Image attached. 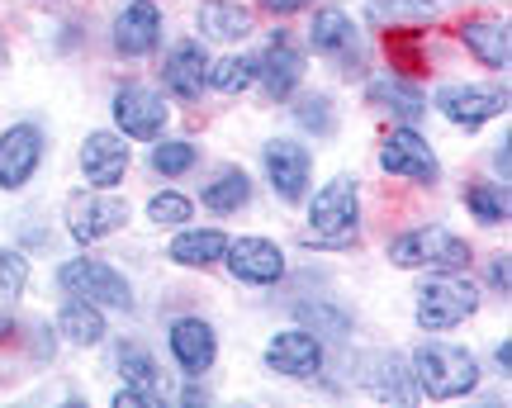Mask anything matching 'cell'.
I'll list each match as a JSON object with an SVG mask.
<instances>
[{
  "label": "cell",
  "instance_id": "6da1fadb",
  "mask_svg": "<svg viewBox=\"0 0 512 408\" xmlns=\"http://www.w3.org/2000/svg\"><path fill=\"white\" fill-rule=\"evenodd\" d=\"M408 371H413L418 394L437 399V404H446V399H465V394H475V385H479L475 352H465V347H456V342H422V347H413Z\"/></svg>",
  "mask_w": 512,
  "mask_h": 408
},
{
  "label": "cell",
  "instance_id": "7a4b0ae2",
  "mask_svg": "<svg viewBox=\"0 0 512 408\" xmlns=\"http://www.w3.org/2000/svg\"><path fill=\"white\" fill-rule=\"evenodd\" d=\"M475 309H479V285H470L460 271H427V280L418 285L413 318H418L422 333H451L465 318H475Z\"/></svg>",
  "mask_w": 512,
  "mask_h": 408
},
{
  "label": "cell",
  "instance_id": "3957f363",
  "mask_svg": "<svg viewBox=\"0 0 512 408\" xmlns=\"http://www.w3.org/2000/svg\"><path fill=\"white\" fill-rule=\"evenodd\" d=\"M361 223V186L356 176H332L309 200V242L313 247H351Z\"/></svg>",
  "mask_w": 512,
  "mask_h": 408
},
{
  "label": "cell",
  "instance_id": "277c9868",
  "mask_svg": "<svg viewBox=\"0 0 512 408\" xmlns=\"http://www.w3.org/2000/svg\"><path fill=\"white\" fill-rule=\"evenodd\" d=\"M389 266H399V271H465L470 266V242L456 238L441 223L408 228V233L389 242Z\"/></svg>",
  "mask_w": 512,
  "mask_h": 408
},
{
  "label": "cell",
  "instance_id": "5b68a950",
  "mask_svg": "<svg viewBox=\"0 0 512 408\" xmlns=\"http://www.w3.org/2000/svg\"><path fill=\"white\" fill-rule=\"evenodd\" d=\"M57 285H62V295H81V299H91V304H100V309H119V314H133V304H138L133 285L100 257L62 261L57 266Z\"/></svg>",
  "mask_w": 512,
  "mask_h": 408
},
{
  "label": "cell",
  "instance_id": "8992f818",
  "mask_svg": "<svg viewBox=\"0 0 512 408\" xmlns=\"http://www.w3.org/2000/svg\"><path fill=\"white\" fill-rule=\"evenodd\" d=\"M380 167L394 176V181H413V186H432L441 176V162L432 143L422 138L413 124H399V129L384 133L380 143Z\"/></svg>",
  "mask_w": 512,
  "mask_h": 408
},
{
  "label": "cell",
  "instance_id": "52a82bcc",
  "mask_svg": "<svg viewBox=\"0 0 512 408\" xmlns=\"http://www.w3.org/2000/svg\"><path fill=\"white\" fill-rule=\"evenodd\" d=\"M166 119H171V110H166L162 91H152V86H143V81H128V86L114 91V124H119L124 138L152 143V138H162Z\"/></svg>",
  "mask_w": 512,
  "mask_h": 408
},
{
  "label": "cell",
  "instance_id": "ba28073f",
  "mask_svg": "<svg viewBox=\"0 0 512 408\" xmlns=\"http://www.w3.org/2000/svg\"><path fill=\"white\" fill-rule=\"evenodd\" d=\"M432 105H437L441 119H451L456 129H479L484 119L508 114V91H498V86H465V81H451V86H441L437 91Z\"/></svg>",
  "mask_w": 512,
  "mask_h": 408
},
{
  "label": "cell",
  "instance_id": "9c48e42d",
  "mask_svg": "<svg viewBox=\"0 0 512 408\" xmlns=\"http://www.w3.org/2000/svg\"><path fill=\"white\" fill-rule=\"evenodd\" d=\"M266 371L285 375V380H313L323 371V337L309 328H285L266 342Z\"/></svg>",
  "mask_w": 512,
  "mask_h": 408
},
{
  "label": "cell",
  "instance_id": "30bf717a",
  "mask_svg": "<svg viewBox=\"0 0 512 408\" xmlns=\"http://www.w3.org/2000/svg\"><path fill=\"white\" fill-rule=\"evenodd\" d=\"M166 347L176 356V366H181L190 380L204 375L214 361H219V333H214V323L200 314H185L171 323V333H166Z\"/></svg>",
  "mask_w": 512,
  "mask_h": 408
},
{
  "label": "cell",
  "instance_id": "8fae6325",
  "mask_svg": "<svg viewBox=\"0 0 512 408\" xmlns=\"http://www.w3.org/2000/svg\"><path fill=\"white\" fill-rule=\"evenodd\" d=\"M266 176H271V190L280 200L299 204L309 195V176H313V157L304 143H294V138H271L266 143Z\"/></svg>",
  "mask_w": 512,
  "mask_h": 408
},
{
  "label": "cell",
  "instance_id": "7c38bea8",
  "mask_svg": "<svg viewBox=\"0 0 512 408\" xmlns=\"http://www.w3.org/2000/svg\"><path fill=\"white\" fill-rule=\"evenodd\" d=\"M43 162V129L38 124H10L0 133V190H24Z\"/></svg>",
  "mask_w": 512,
  "mask_h": 408
},
{
  "label": "cell",
  "instance_id": "4fadbf2b",
  "mask_svg": "<svg viewBox=\"0 0 512 408\" xmlns=\"http://www.w3.org/2000/svg\"><path fill=\"white\" fill-rule=\"evenodd\" d=\"M162 86H166V95H176L185 105H195L204 95V86H209V53H204L200 38H185V43H176V48L166 53Z\"/></svg>",
  "mask_w": 512,
  "mask_h": 408
},
{
  "label": "cell",
  "instance_id": "5bb4252c",
  "mask_svg": "<svg viewBox=\"0 0 512 408\" xmlns=\"http://www.w3.org/2000/svg\"><path fill=\"white\" fill-rule=\"evenodd\" d=\"M128 162H133V157H128L124 133L100 129L81 143V176H86V186L91 190H114L119 181H124Z\"/></svg>",
  "mask_w": 512,
  "mask_h": 408
},
{
  "label": "cell",
  "instance_id": "9a60e30c",
  "mask_svg": "<svg viewBox=\"0 0 512 408\" xmlns=\"http://www.w3.org/2000/svg\"><path fill=\"white\" fill-rule=\"evenodd\" d=\"M124 223H128V204L114 200V195H91V200L76 195V200L67 204V228H72V238L81 242V247L119 233Z\"/></svg>",
  "mask_w": 512,
  "mask_h": 408
},
{
  "label": "cell",
  "instance_id": "2e32d148",
  "mask_svg": "<svg viewBox=\"0 0 512 408\" xmlns=\"http://www.w3.org/2000/svg\"><path fill=\"white\" fill-rule=\"evenodd\" d=\"M309 48L318 57L342 62V76H351V62H361V34L347 10H318L309 24Z\"/></svg>",
  "mask_w": 512,
  "mask_h": 408
},
{
  "label": "cell",
  "instance_id": "e0dca14e",
  "mask_svg": "<svg viewBox=\"0 0 512 408\" xmlns=\"http://www.w3.org/2000/svg\"><path fill=\"white\" fill-rule=\"evenodd\" d=\"M223 261H228L233 280H242V285H275V280L285 276V252H280L271 238H238V242H228Z\"/></svg>",
  "mask_w": 512,
  "mask_h": 408
},
{
  "label": "cell",
  "instance_id": "ac0fdd59",
  "mask_svg": "<svg viewBox=\"0 0 512 408\" xmlns=\"http://www.w3.org/2000/svg\"><path fill=\"white\" fill-rule=\"evenodd\" d=\"M157 43H162V10L152 0H133L128 10H119V19H114V48L119 53L147 57L157 53Z\"/></svg>",
  "mask_w": 512,
  "mask_h": 408
},
{
  "label": "cell",
  "instance_id": "d6986e66",
  "mask_svg": "<svg viewBox=\"0 0 512 408\" xmlns=\"http://www.w3.org/2000/svg\"><path fill=\"white\" fill-rule=\"evenodd\" d=\"M299 76H304V53H299L285 34H275L271 48L256 57V81L266 86L271 100H290L294 86H299Z\"/></svg>",
  "mask_w": 512,
  "mask_h": 408
},
{
  "label": "cell",
  "instance_id": "ffe728a7",
  "mask_svg": "<svg viewBox=\"0 0 512 408\" xmlns=\"http://www.w3.org/2000/svg\"><path fill=\"white\" fill-rule=\"evenodd\" d=\"M460 43L470 48L479 67H489V72H508L512 62V43H508V24L503 19H465L460 24Z\"/></svg>",
  "mask_w": 512,
  "mask_h": 408
},
{
  "label": "cell",
  "instance_id": "44dd1931",
  "mask_svg": "<svg viewBox=\"0 0 512 408\" xmlns=\"http://www.w3.org/2000/svg\"><path fill=\"white\" fill-rule=\"evenodd\" d=\"M204 38H219V43H242V38L256 29L252 5H238V0H200V15H195Z\"/></svg>",
  "mask_w": 512,
  "mask_h": 408
},
{
  "label": "cell",
  "instance_id": "7402d4cb",
  "mask_svg": "<svg viewBox=\"0 0 512 408\" xmlns=\"http://www.w3.org/2000/svg\"><path fill=\"white\" fill-rule=\"evenodd\" d=\"M370 371L361 375L366 380V390L375 394V399H394V404H413L418 399V385H413V371H408V361L394 352H380L366 361Z\"/></svg>",
  "mask_w": 512,
  "mask_h": 408
},
{
  "label": "cell",
  "instance_id": "603a6c76",
  "mask_svg": "<svg viewBox=\"0 0 512 408\" xmlns=\"http://www.w3.org/2000/svg\"><path fill=\"white\" fill-rule=\"evenodd\" d=\"M223 252H228V233H219V228H181L166 247V257L176 266H190V271H204V266L223 261Z\"/></svg>",
  "mask_w": 512,
  "mask_h": 408
},
{
  "label": "cell",
  "instance_id": "cb8c5ba5",
  "mask_svg": "<svg viewBox=\"0 0 512 408\" xmlns=\"http://www.w3.org/2000/svg\"><path fill=\"white\" fill-rule=\"evenodd\" d=\"M57 333L67 337L72 347H100L105 333H110V328H105V309L81 295H67L62 314H57Z\"/></svg>",
  "mask_w": 512,
  "mask_h": 408
},
{
  "label": "cell",
  "instance_id": "d4e9b609",
  "mask_svg": "<svg viewBox=\"0 0 512 408\" xmlns=\"http://www.w3.org/2000/svg\"><path fill=\"white\" fill-rule=\"evenodd\" d=\"M366 100L380 105V110H389L399 124H418L422 114H427V95H422L418 86H408V81H370Z\"/></svg>",
  "mask_w": 512,
  "mask_h": 408
},
{
  "label": "cell",
  "instance_id": "484cf974",
  "mask_svg": "<svg viewBox=\"0 0 512 408\" xmlns=\"http://www.w3.org/2000/svg\"><path fill=\"white\" fill-rule=\"evenodd\" d=\"M247 200H252V176L242 167H223L219 176L200 190V204L214 209V214H238Z\"/></svg>",
  "mask_w": 512,
  "mask_h": 408
},
{
  "label": "cell",
  "instance_id": "4316f807",
  "mask_svg": "<svg viewBox=\"0 0 512 408\" xmlns=\"http://www.w3.org/2000/svg\"><path fill=\"white\" fill-rule=\"evenodd\" d=\"M294 318H299V328H309L313 337H347L351 333V309L342 304H332V299H304V304H294Z\"/></svg>",
  "mask_w": 512,
  "mask_h": 408
},
{
  "label": "cell",
  "instance_id": "83f0119b",
  "mask_svg": "<svg viewBox=\"0 0 512 408\" xmlns=\"http://www.w3.org/2000/svg\"><path fill=\"white\" fill-rule=\"evenodd\" d=\"M114 366H119V375H124V385H133V390L157 394V399H162V371H157V361H152V352H147V347L124 342V347L114 352Z\"/></svg>",
  "mask_w": 512,
  "mask_h": 408
},
{
  "label": "cell",
  "instance_id": "f1b7e54d",
  "mask_svg": "<svg viewBox=\"0 0 512 408\" xmlns=\"http://www.w3.org/2000/svg\"><path fill=\"white\" fill-rule=\"evenodd\" d=\"M441 0H366V19L375 29H413L437 10Z\"/></svg>",
  "mask_w": 512,
  "mask_h": 408
},
{
  "label": "cell",
  "instance_id": "f546056e",
  "mask_svg": "<svg viewBox=\"0 0 512 408\" xmlns=\"http://www.w3.org/2000/svg\"><path fill=\"white\" fill-rule=\"evenodd\" d=\"M209 86L219 95H242L256 86V57L252 53H233V57H219L209 62Z\"/></svg>",
  "mask_w": 512,
  "mask_h": 408
},
{
  "label": "cell",
  "instance_id": "4dcf8cb0",
  "mask_svg": "<svg viewBox=\"0 0 512 408\" xmlns=\"http://www.w3.org/2000/svg\"><path fill=\"white\" fill-rule=\"evenodd\" d=\"M195 162H200V148L190 138H162V143H152V171L166 176V181L195 171Z\"/></svg>",
  "mask_w": 512,
  "mask_h": 408
},
{
  "label": "cell",
  "instance_id": "1f68e13d",
  "mask_svg": "<svg viewBox=\"0 0 512 408\" xmlns=\"http://www.w3.org/2000/svg\"><path fill=\"white\" fill-rule=\"evenodd\" d=\"M465 209H470L479 223H508V186L475 181V186L465 190Z\"/></svg>",
  "mask_w": 512,
  "mask_h": 408
},
{
  "label": "cell",
  "instance_id": "d6a6232c",
  "mask_svg": "<svg viewBox=\"0 0 512 408\" xmlns=\"http://www.w3.org/2000/svg\"><path fill=\"white\" fill-rule=\"evenodd\" d=\"M294 119H299V129L318 133V138H332V129H337V114H332L328 95H304V100L294 105Z\"/></svg>",
  "mask_w": 512,
  "mask_h": 408
},
{
  "label": "cell",
  "instance_id": "836d02e7",
  "mask_svg": "<svg viewBox=\"0 0 512 408\" xmlns=\"http://www.w3.org/2000/svg\"><path fill=\"white\" fill-rule=\"evenodd\" d=\"M24 290H29V257L15 247H0V304L19 299Z\"/></svg>",
  "mask_w": 512,
  "mask_h": 408
},
{
  "label": "cell",
  "instance_id": "e575fe53",
  "mask_svg": "<svg viewBox=\"0 0 512 408\" xmlns=\"http://www.w3.org/2000/svg\"><path fill=\"white\" fill-rule=\"evenodd\" d=\"M147 219L157 223V228H181L185 219H195V204L185 200V195H176V190H162V195H152L147 200Z\"/></svg>",
  "mask_w": 512,
  "mask_h": 408
},
{
  "label": "cell",
  "instance_id": "d590c367",
  "mask_svg": "<svg viewBox=\"0 0 512 408\" xmlns=\"http://www.w3.org/2000/svg\"><path fill=\"white\" fill-rule=\"evenodd\" d=\"M162 399L157 394H143V390H133V385H124V390L114 394V408H157Z\"/></svg>",
  "mask_w": 512,
  "mask_h": 408
},
{
  "label": "cell",
  "instance_id": "8d00e7d4",
  "mask_svg": "<svg viewBox=\"0 0 512 408\" xmlns=\"http://www.w3.org/2000/svg\"><path fill=\"white\" fill-rule=\"evenodd\" d=\"M489 285H494L498 295H508V285H512V276H508V257H494V261H489Z\"/></svg>",
  "mask_w": 512,
  "mask_h": 408
},
{
  "label": "cell",
  "instance_id": "74e56055",
  "mask_svg": "<svg viewBox=\"0 0 512 408\" xmlns=\"http://www.w3.org/2000/svg\"><path fill=\"white\" fill-rule=\"evenodd\" d=\"M313 0H261V10L266 15H299V10H309Z\"/></svg>",
  "mask_w": 512,
  "mask_h": 408
},
{
  "label": "cell",
  "instance_id": "f35d334b",
  "mask_svg": "<svg viewBox=\"0 0 512 408\" xmlns=\"http://www.w3.org/2000/svg\"><path fill=\"white\" fill-rule=\"evenodd\" d=\"M498 371H503V375H508L512 371V342H508V337H503V342H498Z\"/></svg>",
  "mask_w": 512,
  "mask_h": 408
},
{
  "label": "cell",
  "instance_id": "ab89813d",
  "mask_svg": "<svg viewBox=\"0 0 512 408\" xmlns=\"http://www.w3.org/2000/svg\"><path fill=\"white\" fill-rule=\"evenodd\" d=\"M10 337H15V318L0 309V342H10Z\"/></svg>",
  "mask_w": 512,
  "mask_h": 408
}]
</instances>
